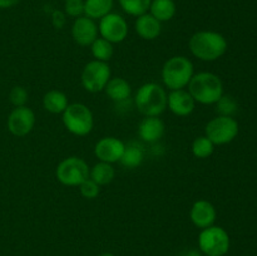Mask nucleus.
<instances>
[{
    "label": "nucleus",
    "mask_w": 257,
    "mask_h": 256,
    "mask_svg": "<svg viewBox=\"0 0 257 256\" xmlns=\"http://www.w3.org/2000/svg\"><path fill=\"white\" fill-rule=\"evenodd\" d=\"M8 130L17 137L27 136L34 128L35 114L27 105L15 107L8 117Z\"/></svg>",
    "instance_id": "obj_11"
},
{
    "label": "nucleus",
    "mask_w": 257,
    "mask_h": 256,
    "mask_svg": "<svg viewBox=\"0 0 257 256\" xmlns=\"http://www.w3.org/2000/svg\"><path fill=\"white\" fill-rule=\"evenodd\" d=\"M98 32L100 37L113 44V43H122L127 38L130 28L127 20L122 15L110 12L109 14L99 19Z\"/></svg>",
    "instance_id": "obj_10"
},
{
    "label": "nucleus",
    "mask_w": 257,
    "mask_h": 256,
    "mask_svg": "<svg viewBox=\"0 0 257 256\" xmlns=\"http://www.w3.org/2000/svg\"><path fill=\"white\" fill-rule=\"evenodd\" d=\"M143 158H145V150L141 143L132 141V142L127 143L124 147V152H123L122 158H120V163L127 168H136L142 163Z\"/></svg>",
    "instance_id": "obj_19"
},
{
    "label": "nucleus",
    "mask_w": 257,
    "mask_h": 256,
    "mask_svg": "<svg viewBox=\"0 0 257 256\" xmlns=\"http://www.w3.org/2000/svg\"><path fill=\"white\" fill-rule=\"evenodd\" d=\"M191 53L203 62H213L222 57L227 50V40L222 34L212 30L195 33L188 42Z\"/></svg>",
    "instance_id": "obj_1"
},
{
    "label": "nucleus",
    "mask_w": 257,
    "mask_h": 256,
    "mask_svg": "<svg viewBox=\"0 0 257 256\" xmlns=\"http://www.w3.org/2000/svg\"><path fill=\"white\" fill-rule=\"evenodd\" d=\"M167 107L177 117H187L195 110L196 102L186 90H171L167 95Z\"/></svg>",
    "instance_id": "obj_15"
},
{
    "label": "nucleus",
    "mask_w": 257,
    "mask_h": 256,
    "mask_svg": "<svg viewBox=\"0 0 257 256\" xmlns=\"http://www.w3.org/2000/svg\"><path fill=\"white\" fill-rule=\"evenodd\" d=\"M135 104L146 117H158L167 108V93L157 83H146L138 88Z\"/></svg>",
    "instance_id": "obj_3"
},
{
    "label": "nucleus",
    "mask_w": 257,
    "mask_h": 256,
    "mask_svg": "<svg viewBox=\"0 0 257 256\" xmlns=\"http://www.w3.org/2000/svg\"><path fill=\"white\" fill-rule=\"evenodd\" d=\"M9 100L14 107H24L28 102V92L24 87H14L9 93Z\"/></svg>",
    "instance_id": "obj_29"
},
{
    "label": "nucleus",
    "mask_w": 257,
    "mask_h": 256,
    "mask_svg": "<svg viewBox=\"0 0 257 256\" xmlns=\"http://www.w3.org/2000/svg\"><path fill=\"white\" fill-rule=\"evenodd\" d=\"M192 77V62L183 55L170 58L162 67V80L171 90L183 89L187 87Z\"/></svg>",
    "instance_id": "obj_4"
},
{
    "label": "nucleus",
    "mask_w": 257,
    "mask_h": 256,
    "mask_svg": "<svg viewBox=\"0 0 257 256\" xmlns=\"http://www.w3.org/2000/svg\"><path fill=\"white\" fill-rule=\"evenodd\" d=\"M136 33L145 40H153L161 34V22H158L150 13L137 17L135 22Z\"/></svg>",
    "instance_id": "obj_16"
},
{
    "label": "nucleus",
    "mask_w": 257,
    "mask_h": 256,
    "mask_svg": "<svg viewBox=\"0 0 257 256\" xmlns=\"http://www.w3.org/2000/svg\"><path fill=\"white\" fill-rule=\"evenodd\" d=\"M165 133V124L158 117H146L138 125V136L146 142H157Z\"/></svg>",
    "instance_id": "obj_17"
},
{
    "label": "nucleus",
    "mask_w": 257,
    "mask_h": 256,
    "mask_svg": "<svg viewBox=\"0 0 257 256\" xmlns=\"http://www.w3.org/2000/svg\"><path fill=\"white\" fill-rule=\"evenodd\" d=\"M90 49H92L93 57L95 58V60H100V62H105L112 59L113 53H114V49H113V44L108 40H105L104 38H97L94 42L90 45Z\"/></svg>",
    "instance_id": "obj_24"
},
{
    "label": "nucleus",
    "mask_w": 257,
    "mask_h": 256,
    "mask_svg": "<svg viewBox=\"0 0 257 256\" xmlns=\"http://www.w3.org/2000/svg\"><path fill=\"white\" fill-rule=\"evenodd\" d=\"M53 24H54V27L58 28V29H62L65 24L64 13L59 12V10H55V12L53 13Z\"/></svg>",
    "instance_id": "obj_31"
},
{
    "label": "nucleus",
    "mask_w": 257,
    "mask_h": 256,
    "mask_svg": "<svg viewBox=\"0 0 257 256\" xmlns=\"http://www.w3.org/2000/svg\"><path fill=\"white\" fill-rule=\"evenodd\" d=\"M68 97L60 90H49L43 98V107L47 112L60 114L68 107Z\"/></svg>",
    "instance_id": "obj_20"
},
{
    "label": "nucleus",
    "mask_w": 257,
    "mask_h": 256,
    "mask_svg": "<svg viewBox=\"0 0 257 256\" xmlns=\"http://www.w3.org/2000/svg\"><path fill=\"white\" fill-rule=\"evenodd\" d=\"M215 150V145L212 141L206 136H200L192 143V153L197 158L210 157Z\"/></svg>",
    "instance_id": "obj_26"
},
{
    "label": "nucleus",
    "mask_w": 257,
    "mask_h": 256,
    "mask_svg": "<svg viewBox=\"0 0 257 256\" xmlns=\"http://www.w3.org/2000/svg\"><path fill=\"white\" fill-rule=\"evenodd\" d=\"M183 256H201V255L197 250H190V251H187V252H186Z\"/></svg>",
    "instance_id": "obj_33"
},
{
    "label": "nucleus",
    "mask_w": 257,
    "mask_h": 256,
    "mask_svg": "<svg viewBox=\"0 0 257 256\" xmlns=\"http://www.w3.org/2000/svg\"><path fill=\"white\" fill-rule=\"evenodd\" d=\"M108 97L115 103H120L127 100L131 97V84L124 79V78H110L108 84L104 88Z\"/></svg>",
    "instance_id": "obj_18"
},
{
    "label": "nucleus",
    "mask_w": 257,
    "mask_h": 256,
    "mask_svg": "<svg viewBox=\"0 0 257 256\" xmlns=\"http://www.w3.org/2000/svg\"><path fill=\"white\" fill-rule=\"evenodd\" d=\"M100 256H114L113 253H109V252H105V253H102Z\"/></svg>",
    "instance_id": "obj_34"
},
{
    "label": "nucleus",
    "mask_w": 257,
    "mask_h": 256,
    "mask_svg": "<svg viewBox=\"0 0 257 256\" xmlns=\"http://www.w3.org/2000/svg\"><path fill=\"white\" fill-rule=\"evenodd\" d=\"M114 5V0H84V15L90 19H102L109 14Z\"/></svg>",
    "instance_id": "obj_21"
},
{
    "label": "nucleus",
    "mask_w": 257,
    "mask_h": 256,
    "mask_svg": "<svg viewBox=\"0 0 257 256\" xmlns=\"http://www.w3.org/2000/svg\"><path fill=\"white\" fill-rule=\"evenodd\" d=\"M115 177V170L112 166V163L108 162H99L93 166L89 171V178H92L95 183L99 186L108 185L112 182Z\"/></svg>",
    "instance_id": "obj_23"
},
{
    "label": "nucleus",
    "mask_w": 257,
    "mask_h": 256,
    "mask_svg": "<svg viewBox=\"0 0 257 256\" xmlns=\"http://www.w3.org/2000/svg\"><path fill=\"white\" fill-rule=\"evenodd\" d=\"M190 217L193 225L198 228H207L213 226L217 212L215 206L206 200H198L192 205L190 211Z\"/></svg>",
    "instance_id": "obj_14"
},
{
    "label": "nucleus",
    "mask_w": 257,
    "mask_h": 256,
    "mask_svg": "<svg viewBox=\"0 0 257 256\" xmlns=\"http://www.w3.org/2000/svg\"><path fill=\"white\" fill-rule=\"evenodd\" d=\"M198 246L207 256H223L230 250V236L222 227L210 226L198 236Z\"/></svg>",
    "instance_id": "obj_7"
},
{
    "label": "nucleus",
    "mask_w": 257,
    "mask_h": 256,
    "mask_svg": "<svg viewBox=\"0 0 257 256\" xmlns=\"http://www.w3.org/2000/svg\"><path fill=\"white\" fill-rule=\"evenodd\" d=\"M89 166L83 158L68 157L58 165L55 170V176L62 185L65 186H79L89 178Z\"/></svg>",
    "instance_id": "obj_6"
},
{
    "label": "nucleus",
    "mask_w": 257,
    "mask_h": 256,
    "mask_svg": "<svg viewBox=\"0 0 257 256\" xmlns=\"http://www.w3.org/2000/svg\"><path fill=\"white\" fill-rule=\"evenodd\" d=\"M80 195L83 196L87 200H93V198L97 197L100 192V186L98 183H95L92 178H87L84 182H82L79 185Z\"/></svg>",
    "instance_id": "obj_28"
},
{
    "label": "nucleus",
    "mask_w": 257,
    "mask_h": 256,
    "mask_svg": "<svg viewBox=\"0 0 257 256\" xmlns=\"http://www.w3.org/2000/svg\"><path fill=\"white\" fill-rule=\"evenodd\" d=\"M125 143L117 137H103L97 142L94 153L102 162L114 163L120 161L124 152Z\"/></svg>",
    "instance_id": "obj_12"
},
{
    "label": "nucleus",
    "mask_w": 257,
    "mask_h": 256,
    "mask_svg": "<svg viewBox=\"0 0 257 256\" xmlns=\"http://www.w3.org/2000/svg\"><path fill=\"white\" fill-rule=\"evenodd\" d=\"M98 25L90 18L83 17L75 18L74 23L72 25V37L77 44L82 45V47H88L92 45L98 38Z\"/></svg>",
    "instance_id": "obj_13"
},
{
    "label": "nucleus",
    "mask_w": 257,
    "mask_h": 256,
    "mask_svg": "<svg viewBox=\"0 0 257 256\" xmlns=\"http://www.w3.org/2000/svg\"><path fill=\"white\" fill-rule=\"evenodd\" d=\"M63 124L75 136H87L92 132L94 125V118L89 108L82 103L68 104L64 112L62 113Z\"/></svg>",
    "instance_id": "obj_5"
},
{
    "label": "nucleus",
    "mask_w": 257,
    "mask_h": 256,
    "mask_svg": "<svg viewBox=\"0 0 257 256\" xmlns=\"http://www.w3.org/2000/svg\"><path fill=\"white\" fill-rule=\"evenodd\" d=\"M20 0H0V9H8L17 5Z\"/></svg>",
    "instance_id": "obj_32"
},
{
    "label": "nucleus",
    "mask_w": 257,
    "mask_h": 256,
    "mask_svg": "<svg viewBox=\"0 0 257 256\" xmlns=\"http://www.w3.org/2000/svg\"><path fill=\"white\" fill-rule=\"evenodd\" d=\"M238 109V104L231 95H222L216 103V110L223 117H232Z\"/></svg>",
    "instance_id": "obj_27"
},
{
    "label": "nucleus",
    "mask_w": 257,
    "mask_h": 256,
    "mask_svg": "<svg viewBox=\"0 0 257 256\" xmlns=\"http://www.w3.org/2000/svg\"><path fill=\"white\" fill-rule=\"evenodd\" d=\"M122 9L127 14L133 17H140L150 10V5L152 0H118Z\"/></svg>",
    "instance_id": "obj_25"
},
{
    "label": "nucleus",
    "mask_w": 257,
    "mask_h": 256,
    "mask_svg": "<svg viewBox=\"0 0 257 256\" xmlns=\"http://www.w3.org/2000/svg\"><path fill=\"white\" fill-rule=\"evenodd\" d=\"M238 135V123L233 117L213 118L206 125V137L210 138L213 145H226L232 142Z\"/></svg>",
    "instance_id": "obj_9"
},
{
    "label": "nucleus",
    "mask_w": 257,
    "mask_h": 256,
    "mask_svg": "<svg viewBox=\"0 0 257 256\" xmlns=\"http://www.w3.org/2000/svg\"><path fill=\"white\" fill-rule=\"evenodd\" d=\"M65 14L73 18L83 17L84 14V0H65Z\"/></svg>",
    "instance_id": "obj_30"
},
{
    "label": "nucleus",
    "mask_w": 257,
    "mask_h": 256,
    "mask_svg": "<svg viewBox=\"0 0 257 256\" xmlns=\"http://www.w3.org/2000/svg\"><path fill=\"white\" fill-rule=\"evenodd\" d=\"M110 79V68L108 63L92 60L82 72V85L87 92L98 93L104 90Z\"/></svg>",
    "instance_id": "obj_8"
},
{
    "label": "nucleus",
    "mask_w": 257,
    "mask_h": 256,
    "mask_svg": "<svg viewBox=\"0 0 257 256\" xmlns=\"http://www.w3.org/2000/svg\"><path fill=\"white\" fill-rule=\"evenodd\" d=\"M188 93L195 102L201 104H216L223 95V83L220 77L210 72H201L193 74L188 83Z\"/></svg>",
    "instance_id": "obj_2"
},
{
    "label": "nucleus",
    "mask_w": 257,
    "mask_h": 256,
    "mask_svg": "<svg viewBox=\"0 0 257 256\" xmlns=\"http://www.w3.org/2000/svg\"><path fill=\"white\" fill-rule=\"evenodd\" d=\"M150 14L158 22H168L176 14V3L173 0H152L150 5Z\"/></svg>",
    "instance_id": "obj_22"
}]
</instances>
